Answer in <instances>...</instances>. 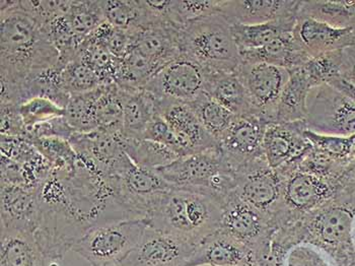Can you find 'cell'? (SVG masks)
<instances>
[{"label":"cell","mask_w":355,"mask_h":266,"mask_svg":"<svg viewBox=\"0 0 355 266\" xmlns=\"http://www.w3.org/2000/svg\"><path fill=\"white\" fill-rule=\"evenodd\" d=\"M234 176V192L274 223L284 210V179L271 168L265 156L241 167Z\"/></svg>","instance_id":"cell-8"},{"label":"cell","mask_w":355,"mask_h":266,"mask_svg":"<svg viewBox=\"0 0 355 266\" xmlns=\"http://www.w3.org/2000/svg\"><path fill=\"white\" fill-rule=\"evenodd\" d=\"M61 78L63 88L69 96L87 93L105 85L95 70L80 58L63 65Z\"/></svg>","instance_id":"cell-33"},{"label":"cell","mask_w":355,"mask_h":266,"mask_svg":"<svg viewBox=\"0 0 355 266\" xmlns=\"http://www.w3.org/2000/svg\"><path fill=\"white\" fill-rule=\"evenodd\" d=\"M104 85L87 93L70 96L65 117L78 133L96 131V103L102 94Z\"/></svg>","instance_id":"cell-31"},{"label":"cell","mask_w":355,"mask_h":266,"mask_svg":"<svg viewBox=\"0 0 355 266\" xmlns=\"http://www.w3.org/2000/svg\"><path fill=\"white\" fill-rule=\"evenodd\" d=\"M19 115L28 129L42 123L67 116V108L46 97H33L19 105Z\"/></svg>","instance_id":"cell-34"},{"label":"cell","mask_w":355,"mask_h":266,"mask_svg":"<svg viewBox=\"0 0 355 266\" xmlns=\"http://www.w3.org/2000/svg\"><path fill=\"white\" fill-rule=\"evenodd\" d=\"M220 230L247 246L252 253L272 246L276 226L272 219L240 199L232 191L221 204Z\"/></svg>","instance_id":"cell-9"},{"label":"cell","mask_w":355,"mask_h":266,"mask_svg":"<svg viewBox=\"0 0 355 266\" xmlns=\"http://www.w3.org/2000/svg\"><path fill=\"white\" fill-rule=\"evenodd\" d=\"M301 67L288 70V81L278 103L275 122H295L306 118L309 94L314 88Z\"/></svg>","instance_id":"cell-26"},{"label":"cell","mask_w":355,"mask_h":266,"mask_svg":"<svg viewBox=\"0 0 355 266\" xmlns=\"http://www.w3.org/2000/svg\"><path fill=\"white\" fill-rule=\"evenodd\" d=\"M187 266H252V252L223 230L203 240Z\"/></svg>","instance_id":"cell-21"},{"label":"cell","mask_w":355,"mask_h":266,"mask_svg":"<svg viewBox=\"0 0 355 266\" xmlns=\"http://www.w3.org/2000/svg\"><path fill=\"white\" fill-rule=\"evenodd\" d=\"M142 138L164 144V146L173 149L179 157H183V151H182L181 144L178 140L176 134L171 129V127L163 119V117L159 116V114L155 116L153 119L150 121Z\"/></svg>","instance_id":"cell-36"},{"label":"cell","mask_w":355,"mask_h":266,"mask_svg":"<svg viewBox=\"0 0 355 266\" xmlns=\"http://www.w3.org/2000/svg\"><path fill=\"white\" fill-rule=\"evenodd\" d=\"M354 222V208L332 199L278 228L272 245L286 256L293 248L309 245L325 252L336 266H355Z\"/></svg>","instance_id":"cell-2"},{"label":"cell","mask_w":355,"mask_h":266,"mask_svg":"<svg viewBox=\"0 0 355 266\" xmlns=\"http://www.w3.org/2000/svg\"><path fill=\"white\" fill-rule=\"evenodd\" d=\"M148 222L125 219L92 226L72 247L92 266H119L144 237Z\"/></svg>","instance_id":"cell-6"},{"label":"cell","mask_w":355,"mask_h":266,"mask_svg":"<svg viewBox=\"0 0 355 266\" xmlns=\"http://www.w3.org/2000/svg\"><path fill=\"white\" fill-rule=\"evenodd\" d=\"M205 93L236 117L256 115L246 88L236 72L206 74Z\"/></svg>","instance_id":"cell-24"},{"label":"cell","mask_w":355,"mask_h":266,"mask_svg":"<svg viewBox=\"0 0 355 266\" xmlns=\"http://www.w3.org/2000/svg\"><path fill=\"white\" fill-rule=\"evenodd\" d=\"M236 74L244 83L256 115L275 122L276 110L289 78L288 70L267 63H241Z\"/></svg>","instance_id":"cell-12"},{"label":"cell","mask_w":355,"mask_h":266,"mask_svg":"<svg viewBox=\"0 0 355 266\" xmlns=\"http://www.w3.org/2000/svg\"><path fill=\"white\" fill-rule=\"evenodd\" d=\"M341 78L355 87V44L342 50Z\"/></svg>","instance_id":"cell-39"},{"label":"cell","mask_w":355,"mask_h":266,"mask_svg":"<svg viewBox=\"0 0 355 266\" xmlns=\"http://www.w3.org/2000/svg\"><path fill=\"white\" fill-rule=\"evenodd\" d=\"M223 0H201V1H184L173 0V19L178 26H184L194 19H200L221 12Z\"/></svg>","instance_id":"cell-35"},{"label":"cell","mask_w":355,"mask_h":266,"mask_svg":"<svg viewBox=\"0 0 355 266\" xmlns=\"http://www.w3.org/2000/svg\"><path fill=\"white\" fill-rule=\"evenodd\" d=\"M159 114L176 134L183 157L218 147L189 104L159 99Z\"/></svg>","instance_id":"cell-16"},{"label":"cell","mask_w":355,"mask_h":266,"mask_svg":"<svg viewBox=\"0 0 355 266\" xmlns=\"http://www.w3.org/2000/svg\"><path fill=\"white\" fill-rule=\"evenodd\" d=\"M306 131L304 120L267 124L263 151L267 162L280 177L297 170L302 159L312 151Z\"/></svg>","instance_id":"cell-10"},{"label":"cell","mask_w":355,"mask_h":266,"mask_svg":"<svg viewBox=\"0 0 355 266\" xmlns=\"http://www.w3.org/2000/svg\"><path fill=\"white\" fill-rule=\"evenodd\" d=\"M118 138L127 156L141 168L157 170L180 158L170 147L153 140L125 138L121 133H118Z\"/></svg>","instance_id":"cell-27"},{"label":"cell","mask_w":355,"mask_h":266,"mask_svg":"<svg viewBox=\"0 0 355 266\" xmlns=\"http://www.w3.org/2000/svg\"><path fill=\"white\" fill-rule=\"evenodd\" d=\"M304 123L312 133L350 138L355 134V103L328 83L319 85L309 94Z\"/></svg>","instance_id":"cell-7"},{"label":"cell","mask_w":355,"mask_h":266,"mask_svg":"<svg viewBox=\"0 0 355 266\" xmlns=\"http://www.w3.org/2000/svg\"><path fill=\"white\" fill-rule=\"evenodd\" d=\"M354 223H355V222H354Z\"/></svg>","instance_id":"cell-41"},{"label":"cell","mask_w":355,"mask_h":266,"mask_svg":"<svg viewBox=\"0 0 355 266\" xmlns=\"http://www.w3.org/2000/svg\"><path fill=\"white\" fill-rule=\"evenodd\" d=\"M297 0H223L221 14L232 25L253 26L297 17Z\"/></svg>","instance_id":"cell-19"},{"label":"cell","mask_w":355,"mask_h":266,"mask_svg":"<svg viewBox=\"0 0 355 266\" xmlns=\"http://www.w3.org/2000/svg\"><path fill=\"white\" fill-rule=\"evenodd\" d=\"M121 88L123 100L122 135L129 138H142L146 127L159 114V99L148 90Z\"/></svg>","instance_id":"cell-23"},{"label":"cell","mask_w":355,"mask_h":266,"mask_svg":"<svg viewBox=\"0 0 355 266\" xmlns=\"http://www.w3.org/2000/svg\"><path fill=\"white\" fill-rule=\"evenodd\" d=\"M48 261L34 233L1 226L0 266H48Z\"/></svg>","instance_id":"cell-22"},{"label":"cell","mask_w":355,"mask_h":266,"mask_svg":"<svg viewBox=\"0 0 355 266\" xmlns=\"http://www.w3.org/2000/svg\"><path fill=\"white\" fill-rule=\"evenodd\" d=\"M299 17H311L336 28L355 27L354 1L310 0L302 1Z\"/></svg>","instance_id":"cell-28"},{"label":"cell","mask_w":355,"mask_h":266,"mask_svg":"<svg viewBox=\"0 0 355 266\" xmlns=\"http://www.w3.org/2000/svg\"><path fill=\"white\" fill-rule=\"evenodd\" d=\"M100 2L105 19L113 27L129 33L132 36L148 27L146 13L140 0H112Z\"/></svg>","instance_id":"cell-29"},{"label":"cell","mask_w":355,"mask_h":266,"mask_svg":"<svg viewBox=\"0 0 355 266\" xmlns=\"http://www.w3.org/2000/svg\"><path fill=\"white\" fill-rule=\"evenodd\" d=\"M328 85H332L335 89L340 91L341 93L347 96L348 98L352 99V101L355 103V87L352 83H348L347 81L344 80L343 78L339 76V78H335L331 81Z\"/></svg>","instance_id":"cell-40"},{"label":"cell","mask_w":355,"mask_h":266,"mask_svg":"<svg viewBox=\"0 0 355 266\" xmlns=\"http://www.w3.org/2000/svg\"><path fill=\"white\" fill-rule=\"evenodd\" d=\"M196 247L155 228L144 237L119 266H187Z\"/></svg>","instance_id":"cell-14"},{"label":"cell","mask_w":355,"mask_h":266,"mask_svg":"<svg viewBox=\"0 0 355 266\" xmlns=\"http://www.w3.org/2000/svg\"><path fill=\"white\" fill-rule=\"evenodd\" d=\"M189 105L205 131L218 144L229 131L236 116L206 93L201 94Z\"/></svg>","instance_id":"cell-30"},{"label":"cell","mask_w":355,"mask_h":266,"mask_svg":"<svg viewBox=\"0 0 355 266\" xmlns=\"http://www.w3.org/2000/svg\"><path fill=\"white\" fill-rule=\"evenodd\" d=\"M40 187L1 182V226L36 233L40 226Z\"/></svg>","instance_id":"cell-17"},{"label":"cell","mask_w":355,"mask_h":266,"mask_svg":"<svg viewBox=\"0 0 355 266\" xmlns=\"http://www.w3.org/2000/svg\"><path fill=\"white\" fill-rule=\"evenodd\" d=\"M267 123L256 115L234 118L218 149L234 172L252 160L264 157L263 140Z\"/></svg>","instance_id":"cell-15"},{"label":"cell","mask_w":355,"mask_h":266,"mask_svg":"<svg viewBox=\"0 0 355 266\" xmlns=\"http://www.w3.org/2000/svg\"><path fill=\"white\" fill-rule=\"evenodd\" d=\"M0 6V104L19 105L25 101L28 83L56 67L60 54L50 39L47 26L26 12L21 0H1Z\"/></svg>","instance_id":"cell-1"},{"label":"cell","mask_w":355,"mask_h":266,"mask_svg":"<svg viewBox=\"0 0 355 266\" xmlns=\"http://www.w3.org/2000/svg\"><path fill=\"white\" fill-rule=\"evenodd\" d=\"M182 27L175 24L150 26L133 35L130 48L148 59L159 72L181 56L180 30Z\"/></svg>","instance_id":"cell-20"},{"label":"cell","mask_w":355,"mask_h":266,"mask_svg":"<svg viewBox=\"0 0 355 266\" xmlns=\"http://www.w3.org/2000/svg\"><path fill=\"white\" fill-rule=\"evenodd\" d=\"M157 173L174 188L208 195L223 204L234 191L236 176L218 147L180 157Z\"/></svg>","instance_id":"cell-5"},{"label":"cell","mask_w":355,"mask_h":266,"mask_svg":"<svg viewBox=\"0 0 355 266\" xmlns=\"http://www.w3.org/2000/svg\"><path fill=\"white\" fill-rule=\"evenodd\" d=\"M180 48L182 56L206 74L236 72L241 65L232 24L221 13L185 24L180 30Z\"/></svg>","instance_id":"cell-4"},{"label":"cell","mask_w":355,"mask_h":266,"mask_svg":"<svg viewBox=\"0 0 355 266\" xmlns=\"http://www.w3.org/2000/svg\"><path fill=\"white\" fill-rule=\"evenodd\" d=\"M297 17H287L261 25H232V35L240 56L259 51L282 35L293 32Z\"/></svg>","instance_id":"cell-25"},{"label":"cell","mask_w":355,"mask_h":266,"mask_svg":"<svg viewBox=\"0 0 355 266\" xmlns=\"http://www.w3.org/2000/svg\"><path fill=\"white\" fill-rule=\"evenodd\" d=\"M282 179L284 217L280 228L299 221L334 199L336 194V187L330 180L310 171L297 169Z\"/></svg>","instance_id":"cell-11"},{"label":"cell","mask_w":355,"mask_h":266,"mask_svg":"<svg viewBox=\"0 0 355 266\" xmlns=\"http://www.w3.org/2000/svg\"><path fill=\"white\" fill-rule=\"evenodd\" d=\"M221 213L212 197L172 187L159 195L146 219L150 228L197 247L220 230Z\"/></svg>","instance_id":"cell-3"},{"label":"cell","mask_w":355,"mask_h":266,"mask_svg":"<svg viewBox=\"0 0 355 266\" xmlns=\"http://www.w3.org/2000/svg\"><path fill=\"white\" fill-rule=\"evenodd\" d=\"M295 41L310 58L341 51L355 44L354 28H336L306 17H297Z\"/></svg>","instance_id":"cell-18"},{"label":"cell","mask_w":355,"mask_h":266,"mask_svg":"<svg viewBox=\"0 0 355 266\" xmlns=\"http://www.w3.org/2000/svg\"><path fill=\"white\" fill-rule=\"evenodd\" d=\"M205 83L203 68L181 55L159 70L144 89L157 98L190 104L205 93Z\"/></svg>","instance_id":"cell-13"},{"label":"cell","mask_w":355,"mask_h":266,"mask_svg":"<svg viewBox=\"0 0 355 266\" xmlns=\"http://www.w3.org/2000/svg\"><path fill=\"white\" fill-rule=\"evenodd\" d=\"M1 136L28 138L27 129L19 115V105L1 104Z\"/></svg>","instance_id":"cell-37"},{"label":"cell","mask_w":355,"mask_h":266,"mask_svg":"<svg viewBox=\"0 0 355 266\" xmlns=\"http://www.w3.org/2000/svg\"><path fill=\"white\" fill-rule=\"evenodd\" d=\"M286 266H330L321 254L309 245H299L287 254Z\"/></svg>","instance_id":"cell-38"},{"label":"cell","mask_w":355,"mask_h":266,"mask_svg":"<svg viewBox=\"0 0 355 266\" xmlns=\"http://www.w3.org/2000/svg\"><path fill=\"white\" fill-rule=\"evenodd\" d=\"M65 17L76 36L83 40H87L106 22L100 1H72Z\"/></svg>","instance_id":"cell-32"}]
</instances>
